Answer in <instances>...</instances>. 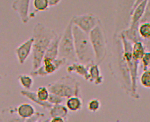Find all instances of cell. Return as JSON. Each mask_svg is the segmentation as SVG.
<instances>
[{"label": "cell", "instance_id": "obj_1", "mask_svg": "<svg viewBox=\"0 0 150 122\" xmlns=\"http://www.w3.org/2000/svg\"><path fill=\"white\" fill-rule=\"evenodd\" d=\"M57 35L54 30L42 23L34 26L33 34V71L36 70L42 65L47 49Z\"/></svg>", "mask_w": 150, "mask_h": 122}, {"label": "cell", "instance_id": "obj_2", "mask_svg": "<svg viewBox=\"0 0 150 122\" xmlns=\"http://www.w3.org/2000/svg\"><path fill=\"white\" fill-rule=\"evenodd\" d=\"M112 50H113V53H112L113 58L112 60L113 62V67L116 70L115 73L117 74V76L118 78L117 79L127 94L132 97L131 77L127 63L123 57L122 45L119 34L115 33Z\"/></svg>", "mask_w": 150, "mask_h": 122}, {"label": "cell", "instance_id": "obj_3", "mask_svg": "<svg viewBox=\"0 0 150 122\" xmlns=\"http://www.w3.org/2000/svg\"><path fill=\"white\" fill-rule=\"evenodd\" d=\"M73 34L78 62L84 65L95 63V58L88 34L73 24Z\"/></svg>", "mask_w": 150, "mask_h": 122}, {"label": "cell", "instance_id": "obj_4", "mask_svg": "<svg viewBox=\"0 0 150 122\" xmlns=\"http://www.w3.org/2000/svg\"><path fill=\"white\" fill-rule=\"evenodd\" d=\"M47 89L51 94L58 95L64 99L80 96V82L71 76H63L48 84Z\"/></svg>", "mask_w": 150, "mask_h": 122}, {"label": "cell", "instance_id": "obj_5", "mask_svg": "<svg viewBox=\"0 0 150 122\" xmlns=\"http://www.w3.org/2000/svg\"><path fill=\"white\" fill-rule=\"evenodd\" d=\"M89 37L95 54V63L100 65L107 56V37L104 26L100 20L94 29L89 34Z\"/></svg>", "mask_w": 150, "mask_h": 122}, {"label": "cell", "instance_id": "obj_6", "mask_svg": "<svg viewBox=\"0 0 150 122\" xmlns=\"http://www.w3.org/2000/svg\"><path fill=\"white\" fill-rule=\"evenodd\" d=\"M120 34L122 45L123 49V57L126 61L128 69H129L131 81V91L132 98L139 99L140 96L137 92V77L140 61L135 60L132 55V45L133 43L128 41L122 34Z\"/></svg>", "mask_w": 150, "mask_h": 122}, {"label": "cell", "instance_id": "obj_7", "mask_svg": "<svg viewBox=\"0 0 150 122\" xmlns=\"http://www.w3.org/2000/svg\"><path fill=\"white\" fill-rule=\"evenodd\" d=\"M58 58L65 59L67 61L71 63L78 62L74 49L73 23L71 20L69 21L63 34L61 35L59 43Z\"/></svg>", "mask_w": 150, "mask_h": 122}, {"label": "cell", "instance_id": "obj_8", "mask_svg": "<svg viewBox=\"0 0 150 122\" xmlns=\"http://www.w3.org/2000/svg\"><path fill=\"white\" fill-rule=\"evenodd\" d=\"M67 61L63 58H57L54 61L43 59L42 65L36 70L32 71L30 75L34 77H45L54 74L67 63Z\"/></svg>", "mask_w": 150, "mask_h": 122}, {"label": "cell", "instance_id": "obj_9", "mask_svg": "<svg viewBox=\"0 0 150 122\" xmlns=\"http://www.w3.org/2000/svg\"><path fill=\"white\" fill-rule=\"evenodd\" d=\"M71 21L74 25L89 35L91 31L97 25L100 19L97 16L93 13H87L74 16L71 18Z\"/></svg>", "mask_w": 150, "mask_h": 122}, {"label": "cell", "instance_id": "obj_10", "mask_svg": "<svg viewBox=\"0 0 150 122\" xmlns=\"http://www.w3.org/2000/svg\"><path fill=\"white\" fill-rule=\"evenodd\" d=\"M147 0L133 1L130 10V25L129 27L139 26L140 20L144 14Z\"/></svg>", "mask_w": 150, "mask_h": 122}, {"label": "cell", "instance_id": "obj_11", "mask_svg": "<svg viewBox=\"0 0 150 122\" xmlns=\"http://www.w3.org/2000/svg\"><path fill=\"white\" fill-rule=\"evenodd\" d=\"M29 0H17L14 1L12 4V8L20 16L21 22L26 24L30 20L29 18Z\"/></svg>", "mask_w": 150, "mask_h": 122}, {"label": "cell", "instance_id": "obj_12", "mask_svg": "<svg viewBox=\"0 0 150 122\" xmlns=\"http://www.w3.org/2000/svg\"><path fill=\"white\" fill-rule=\"evenodd\" d=\"M33 45V38L31 37L16 49L15 52L19 63L21 65L24 64L30 54H32Z\"/></svg>", "mask_w": 150, "mask_h": 122}, {"label": "cell", "instance_id": "obj_13", "mask_svg": "<svg viewBox=\"0 0 150 122\" xmlns=\"http://www.w3.org/2000/svg\"><path fill=\"white\" fill-rule=\"evenodd\" d=\"M25 120L18 115L16 107H8L0 112V122H25Z\"/></svg>", "mask_w": 150, "mask_h": 122}, {"label": "cell", "instance_id": "obj_14", "mask_svg": "<svg viewBox=\"0 0 150 122\" xmlns=\"http://www.w3.org/2000/svg\"><path fill=\"white\" fill-rule=\"evenodd\" d=\"M87 67L89 75V82L94 83L96 85H102L104 82V77L102 76L99 65L93 63L87 65Z\"/></svg>", "mask_w": 150, "mask_h": 122}, {"label": "cell", "instance_id": "obj_15", "mask_svg": "<svg viewBox=\"0 0 150 122\" xmlns=\"http://www.w3.org/2000/svg\"><path fill=\"white\" fill-rule=\"evenodd\" d=\"M61 35L62 34L56 36L55 38L50 43L47 49V51L45 52L44 58L43 59L54 61L56 59L58 58L59 43H60Z\"/></svg>", "mask_w": 150, "mask_h": 122}, {"label": "cell", "instance_id": "obj_16", "mask_svg": "<svg viewBox=\"0 0 150 122\" xmlns=\"http://www.w3.org/2000/svg\"><path fill=\"white\" fill-rule=\"evenodd\" d=\"M68 73H76L79 76H82L86 81L89 80V75L88 73V67L84 65L79 62L72 63L67 68Z\"/></svg>", "mask_w": 150, "mask_h": 122}, {"label": "cell", "instance_id": "obj_17", "mask_svg": "<svg viewBox=\"0 0 150 122\" xmlns=\"http://www.w3.org/2000/svg\"><path fill=\"white\" fill-rule=\"evenodd\" d=\"M16 109L18 115L24 120H27V119L33 117L36 113L34 106L30 104H27V103L19 105Z\"/></svg>", "mask_w": 150, "mask_h": 122}, {"label": "cell", "instance_id": "obj_18", "mask_svg": "<svg viewBox=\"0 0 150 122\" xmlns=\"http://www.w3.org/2000/svg\"><path fill=\"white\" fill-rule=\"evenodd\" d=\"M20 94L23 96L25 97L26 98L29 99L31 102H33L34 104H36L37 105H38L43 109L50 110L52 107V105L50 104L48 102H42L41 100H40L39 98H38L36 92L31 91V90H21Z\"/></svg>", "mask_w": 150, "mask_h": 122}, {"label": "cell", "instance_id": "obj_19", "mask_svg": "<svg viewBox=\"0 0 150 122\" xmlns=\"http://www.w3.org/2000/svg\"><path fill=\"white\" fill-rule=\"evenodd\" d=\"M139 34L146 47L150 44V22L140 23L139 27Z\"/></svg>", "mask_w": 150, "mask_h": 122}, {"label": "cell", "instance_id": "obj_20", "mask_svg": "<svg viewBox=\"0 0 150 122\" xmlns=\"http://www.w3.org/2000/svg\"><path fill=\"white\" fill-rule=\"evenodd\" d=\"M69 111L66 106L62 104L52 105L49 110V114L51 118H62L66 120Z\"/></svg>", "mask_w": 150, "mask_h": 122}, {"label": "cell", "instance_id": "obj_21", "mask_svg": "<svg viewBox=\"0 0 150 122\" xmlns=\"http://www.w3.org/2000/svg\"><path fill=\"white\" fill-rule=\"evenodd\" d=\"M83 103L80 96H73L67 98L66 107L68 111L71 112L80 111L83 107Z\"/></svg>", "mask_w": 150, "mask_h": 122}, {"label": "cell", "instance_id": "obj_22", "mask_svg": "<svg viewBox=\"0 0 150 122\" xmlns=\"http://www.w3.org/2000/svg\"><path fill=\"white\" fill-rule=\"evenodd\" d=\"M146 48L141 41L133 43L132 45V55L133 58L137 61L140 62V60L144 55Z\"/></svg>", "mask_w": 150, "mask_h": 122}, {"label": "cell", "instance_id": "obj_23", "mask_svg": "<svg viewBox=\"0 0 150 122\" xmlns=\"http://www.w3.org/2000/svg\"><path fill=\"white\" fill-rule=\"evenodd\" d=\"M33 6L34 7V10L29 14L30 20L35 18L36 14L38 12L45 11L47 10L49 7L48 0H34V1H33Z\"/></svg>", "mask_w": 150, "mask_h": 122}, {"label": "cell", "instance_id": "obj_24", "mask_svg": "<svg viewBox=\"0 0 150 122\" xmlns=\"http://www.w3.org/2000/svg\"><path fill=\"white\" fill-rule=\"evenodd\" d=\"M18 80L20 85L25 89V90H30L34 85L33 78L29 74H20L18 77Z\"/></svg>", "mask_w": 150, "mask_h": 122}, {"label": "cell", "instance_id": "obj_25", "mask_svg": "<svg viewBox=\"0 0 150 122\" xmlns=\"http://www.w3.org/2000/svg\"><path fill=\"white\" fill-rule=\"evenodd\" d=\"M36 93L40 100H41L42 102H47L49 96L50 95V92L47 87L44 86L40 87L38 88Z\"/></svg>", "mask_w": 150, "mask_h": 122}, {"label": "cell", "instance_id": "obj_26", "mask_svg": "<svg viewBox=\"0 0 150 122\" xmlns=\"http://www.w3.org/2000/svg\"><path fill=\"white\" fill-rule=\"evenodd\" d=\"M141 85L146 89H150V68L143 72L140 78Z\"/></svg>", "mask_w": 150, "mask_h": 122}, {"label": "cell", "instance_id": "obj_27", "mask_svg": "<svg viewBox=\"0 0 150 122\" xmlns=\"http://www.w3.org/2000/svg\"><path fill=\"white\" fill-rule=\"evenodd\" d=\"M101 107L100 101L98 99H92L87 104V109L92 112H96L99 111Z\"/></svg>", "mask_w": 150, "mask_h": 122}, {"label": "cell", "instance_id": "obj_28", "mask_svg": "<svg viewBox=\"0 0 150 122\" xmlns=\"http://www.w3.org/2000/svg\"><path fill=\"white\" fill-rule=\"evenodd\" d=\"M140 61L144 71L150 68V51H146L145 52Z\"/></svg>", "mask_w": 150, "mask_h": 122}, {"label": "cell", "instance_id": "obj_29", "mask_svg": "<svg viewBox=\"0 0 150 122\" xmlns=\"http://www.w3.org/2000/svg\"><path fill=\"white\" fill-rule=\"evenodd\" d=\"M47 102L52 105L62 104V103L64 102V98H62V97L58 95L50 93Z\"/></svg>", "mask_w": 150, "mask_h": 122}, {"label": "cell", "instance_id": "obj_30", "mask_svg": "<svg viewBox=\"0 0 150 122\" xmlns=\"http://www.w3.org/2000/svg\"><path fill=\"white\" fill-rule=\"evenodd\" d=\"M150 22V1H148L145 8L144 14L142 20H140V23Z\"/></svg>", "mask_w": 150, "mask_h": 122}, {"label": "cell", "instance_id": "obj_31", "mask_svg": "<svg viewBox=\"0 0 150 122\" xmlns=\"http://www.w3.org/2000/svg\"><path fill=\"white\" fill-rule=\"evenodd\" d=\"M60 0H48L49 7H55L60 4Z\"/></svg>", "mask_w": 150, "mask_h": 122}, {"label": "cell", "instance_id": "obj_32", "mask_svg": "<svg viewBox=\"0 0 150 122\" xmlns=\"http://www.w3.org/2000/svg\"><path fill=\"white\" fill-rule=\"evenodd\" d=\"M66 120L62 118H52L49 122H65Z\"/></svg>", "mask_w": 150, "mask_h": 122}, {"label": "cell", "instance_id": "obj_33", "mask_svg": "<svg viewBox=\"0 0 150 122\" xmlns=\"http://www.w3.org/2000/svg\"><path fill=\"white\" fill-rule=\"evenodd\" d=\"M146 48V49H149V51H150V44H149V45L148 46H147Z\"/></svg>", "mask_w": 150, "mask_h": 122}, {"label": "cell", "instance_id": "obj_34", "mask_svg": "<svg viewBox=\"0 0 150 122\" xmlns=\"http://www.w3.org/2000/svg\"><path fill=\"white\" fill-rule=\"evenodd\" d=\"M2 79V76H1V75H0V80H1Z\"/></svg>", "mask_w": 150, "mask_h": 122}]
</instances>
